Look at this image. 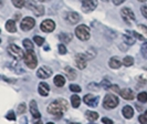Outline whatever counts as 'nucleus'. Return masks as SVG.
Returning a JSON list of instances; mask_svg holds the SVG:
<instances>
[{
	"mask_svg": "<svg viewBox=\"0 0 147 124\" xmlns=\"http://www.w3.org/2000/svg\"><path fill=\"white\" fill-rule=\"evenodd\" d=\"M66 110H67V102L64 99H58L49 104L47 111H48V113L60 119L66 112Z\"/></svg>",
	"mask_w": 147,
	"mask_h": 124,
	"instance_id": "nucleus-1",
	"label": "nucleus"
},
{
	"mask_svg": "<svg viewBox=\"0 0 147 124\" xmlns=\"http://www.w3.org/2000/svg\"><path fill=\"white\" fill-rule=\"evenodd\" d=\"M23 60H24L26 66H28L29 69H34V68H37L38 60H37L36 54H34V52H33V50H28V51L26 52L24 56H23Z\"/></svg>",
	"mask_w": 147,
	"mask_h": 124,
	"instance_id": "nucleus-2",
	"label": "nucleus"
},
{
	"mask_svg": "<svg viewBox=\"0 0 147 124\" xmlns=\"http://www.w3.org/2000/svg\"><path fill=\"white\" fill-rule=\"evenodd\" d=\"M118 103H119V101H118L117 96L112 94V93H109V94L105 95V98H104L103 106L106 110H112V109H115L118 105Z\"/></svg>",
	"mask_w": 147,
	"mask_h": 124,
	"instance_id": "nucleus-3",
	"label": "nucleus"
},
{
	"mask_svg": "<svg viewBox=\"0 0 147 124\" xmlns=\"http://www.w3.org/2000/svg\"><path fill=\"white\" fill-rule=\"evenodd\" d=\"M27 7L29 10H31L34 15L37 17H41V16L44 15V7L41 5V3H37L36 1L33 0H29L27 2Z\"/></svg>",
	"mask_w": 147,
	"mask_h": 124,
	"instance_id": "nucleus-4",
	"label": "nucleus"
},
{
	"mask_svg": "<svg viewBox=\"0 0 147 124\" xmlns=\"http://www.w3.org/2000/svg\"><path fill=\"white\" fill-rule=\"evenodd\" d=\"M75 35L81 41H86L90 39V29L85 24H80L75 28Z\"/></svg>",
	"mask_w": 147,
	"mask_h": 124,
	"instance_id": "nucleus-5",
	"label": "nucleus"
},
{
	"mask_svg": "<svg viewBox=\"0 0 147 124\" xmlns=\"http://www.w3.org/2000/svg\"><path fill=\"white\" fill-rule=\"evenodd\" d=\"M7 51L12 58L17 59V60H20V59H22L23 56H24V53H23L21 48H19V47L16 45V44H10V45L8 47Z\"/></svg>",
	"mask_w": 147,
	"mask_h": 124,
	"instance_id": "nucleus-6",
	"label": "nucleus"
},
{
	"mask_svg": "<svg viewBox=\"0 0 147 124\" xmlns=\"http://www.w3.org/2000/svg\"><path fill=\"white\" fill-rule=\"evenodd\" d=\"M36 26V20L33 19V18H31V17H26V18H23V20L21 21V24H20V27H21V29L23 31H29L31 30L33 27Z\"/></svg>",
	"mask_w": 147,
	"mask_h": 124,
	"instance_id": "nucleus-7",
	"label": "nucleus"
},
{
	"mask_svg": "<svg viewBox=\"0 0 147 124\" xmlns=\"http://www.w3.org/2000/svg\"><path fill=\"white\" fill-rule=\"evenodd\" d=\"M97 6L96 0H82V9L84 12L93 11Z\"/></svg>",
	"mask_w": 147,
	"mask_h": 124,
	"instance_id": "nucleus-8",
	"label": "nucleus"
},
{
	"mask_svg": "<svg viewBox=\"0 0 147 124\" xmlns=\"http://www.w3.org/2000/svg\"><path fill=\"white\" fill-rule=\"evenodd\" d=\"M121 15L123 17V19L125 20L127 23H131V22L135 21V15L129 8H123L121 10Z\"/></svg>",
	"mask_w": 147,
	"mask_h": 124,
	"instance_id": "nucleus-9",
	"label": "nucleus"
},
{
	"mask_svg": "<svg viewBox=\"0 0 147 124\" xmlns=\"http://www.w3.org/2000/svg\"><path fill=\"white\" fill-rule=\"evenodd\" d=\"M40 29L42 30L43 32H47V33L52 32L53 30L55 29V23H54L53 20L47 19V20H44V21L40 24Z\"/></svg>",
	"mask_w": 147,
	"mask_h": 124,
	"instance_id": "nucleus-10",
	"label": "nucleus"
},
{
	"mask_svg": "<svg viewBox=\"0 0 147 124\" xmlns=\"http://www.w3.org/2000/svg\"><path fill=\"white\" fill-rule=\"evenodd\" d=\"M52 75V70L48 66H41L39 68L37 71V77L39 79H48Z\"/></svg>",
	"mask_w": 147,
	"mask_h": 124,
	"instance_id": "nucleus-11",
	"label": "nucleus"
},
{
	"mask_svg": "<svg viewBox=\"0 0 147 124\" xmlns=\"http://www.w3.org/2000/svg\"><path fill=\"white\" fill-rule=\"evenodd\" d=\"M83 101H84V103H85L86 105H88V106L95 108L96 105H97V103H98V96H94L93 94H86V95H84Z\"/></svg>",
	"mask_w": 147,
	"mask_h": 124,
	"instance_id": "nucleus-12",
	"label": "nucleus"
},
{
	"mask_svg": "<svg viewBox=\"0 0 147 124\" xmlns=\"http://www.w3.org/2000/svg\"><path fill=\"white\" fill-rule=\"evenodd\" d=\"M86 56L83 53H79L75 58V62H76V66L79 69H84L86 66Z\"/></svg>",
	"mask_w": 147,
	"mask_h": 124,
	"instance_id": "nucleus-13",
	"label": "nucleus"
},
{
	"mask_svg": "<svg viewBox=\"0 0 147 124\" xmlns=\"http://www.w3.org/2000/svg\"><path fill=\"white\" fill-rule=\"evenodd\" d=\"M65 19H66V21H69L70 23L75 24V23H78V22L81 20V17H80L79 14H76V12H74V11H71V12H67Z\"/></svg>",
	"mask_w": 147,
	"mask_h": 124,
	"instance_id": "nucleus-14",
	"label": "nucleus"
},
{
	"mask_svg": "<svg viewBox=\"0 0 147 124\" xmlns=\"http://www.w3.org/2000/svg\"><path fill=\"white\" fill-rule=\"evenodd\" d=\"M38 91H39V94L40 95L47 96V95H49V92H50V87L45 82H41V83H39Z\"/></svg>",
	"mask_w": 147,
	"mask_h": 124,
	"instance_id": "nucleus-15",
	"label": "nucleus"
},
{
	"mask_svg": "<svg viewBox=\"0 0 147 124\" xmlns=\"http://www.w3.org/2000/svg\"><path fill=\"white\" fill-rule=\"evenodd\" d=\"M30 112H31L32 117H36V119H40V117H41V114H40V112H39V110H38L37 102H36L34 100H32V101L30 102Z\"/></svg>",
	"mask_w": 147,
	"mask_h": 124,
	"instance_id": "nucleus-16",
	"label": "nucleus"
},
{
	"mask_svg": "<svg viewBox=\"0 0 147 124\" xmlns=\"http://www.w3.org/2000/svg\"><path fill=\"white\" fill-rule=\"evenodd\" d=\"M119 94L124 99V100H133L134 99V92H133L131 89H123L119 91Z\"/></svg>",
	"mask_w": 147,
	"mask_h": 124,
	"instance_id": "nucleus-17",
	"label": "nucleus"
},
{
	"mask_svg": "<svg viewBox=\"0 0 147 124\" xmlns=\"http://www.w3.org/2000/svg\"><path fill=\"white\" fill-rule=\"evenodd\" d=\"M122 113H123V117L128 120V119H132L133 115H134V110H133L132 106L125 105L122 110Z\"/></svg>",
	"mask_w": 147,
	"mask_h": 124,
	"instance_id": "nucleus-18",
	"label": "nucleus"
},
{
	"mask_svg": "<svg viewBox=\"0 0 147 124\" xmlns=\"http://www.w3.org/2000/svg\"><path fill=\"white\" fill-rule=\"evenodd\" d=\"M54 84H55V87H58V88H62L64 84H65V78L63 77V75H61V74H58V75H55L54 77Z\"/></svg>",
	"mask_w": 147,
	"mask_h": 124,
	"instance_id": "nucleus-19",
	"label": "nucleus"
},
{
	"mask_svg": "<svg viewBox=\"0 0 147 124\" xmlns=\"http://www.w3.org/2000/svg\"><path fill=\"white\" fill-rule=\"evenodd\" d=\"M65 73L66 75H67V79L69 80H75L76 79V72H75V70H74L73 68H71V66H66L65 68Z\"/></svg>",
	"mask_w": 147,
	"mask_h": 124,
	"instance_id": "nucleus-20",
	"label": "nucleus"
},
{
	"mask_svg": "<svg viewBox=\"0 0 147 124\" xmlns=\"http://www.w3.org/2000/svg\"><path fill=\"white\" fill-rule=\"evenodd\" d=\"M109 66H110V68H112V69H119L121 66H122V62H121V60H118L117 58H112V59H110V61H109Z\"/></svg>",
	"mask_w": 147,
	"mask_h": 124,
	"instance_id": "nucleus-21",
	"label": "nucleus"
},
{
	"mask_svg": "<svg viewBox=\"0 0 147 124\" xmlns=\"http://www.w3.org/2000/svg\"><path fill=\"white\" fill-rule=\"evenodd\" d=\"M6 29H7L8 32H11L13 33L17 31V28H16V22L13 20H8L6 22Z\"/></svg>",
	"mask_w": 147,
	"mask_h": 124,
	"instance_id": "nucleus-22",
	"label": "nucleus"
},
{
	"mask_svg": "<svg viewBox=\"0 0 147 124\" xmlns=\"http://www.w3.org/2000/svg\"><path fill=\"white\" fill-rule=\"evenodd\" d=\"M71 103H72V106L73 108H79L80 106V104H81V98L79 96V95L74 94L71 96Z\"/></svg>",
	"mask_w": 147,
	"mask_h": 124,
	"instance_id": "nucleus-23",
	"label": "nucleus"
},
{
	"mask_svg": "<svg viewBox=\"0 0 147 124\" xmlns=\"http://www.w3.org/2000/svg\"><path fill=\"white\" fill-rule=\"evenodd\" d=\"M85 117H88V120H90V121H96L98 119V113L94 112V111H86Z\"/></svg>",
	"mask_w": 147,
	"mask_h": 124,
	"instance_id": "nucleus-24",
	"label": "nucleus"
},
{
	"mask_svg": "<svg viewBox=\"0 0 147 124\" xmlns=\"http://www.w3.org/2000/svg\"><path fill=\"white\" fill-rule=\"evenodd\" d=\"M59 39L63 43H69L72 40V35L71 33H61L59 36Z\"/></svg>",
	"mask_w": 147,
	"mask_h": 124,
	"instance_id": "nucleus-25",
	"label": "nucleus"
},
{
	"mask_svg": "<svg viewBox=\"0 0 147 124\" xmlns=\"http://www.w3.org/2000/svg\"><path fill=\"white\" fill-rule=\"evenodd\" d=\"M133 63H134V59H133V57H129V56L125 57L122 61V64H124L125 66H133Z\"/></svg>",
	"mask_w": 147,
	"mask_h": 124,
	"instance_id": "nucleus-26",
	"label": "nucleus"
},
{
	"mask_svg": "<svg viewBox=\"0 0 147 124\" xmlns=\"http://www.w3.org/2000/svg\"><path fill=\"white\" fill-rule=\"evenodd\" d=\"M123 40H124V42H125L127 45H133V44L135 43V39H134L133 37L127 36V35H124V36H123Z\"/></svg>",
	"mask_w": 147,
	"mask_h": 124,
	"instance_id": "nucleus-27",
	"label": "nucleus"
},
{
	"mask_svg": "<svg viewBox=\"0 0 147 124\" xmlns=\"http://www.w3.org/2000/svg\"><path fill=\"white\" fill-rule=\"evenodd\" d=\"M23 47L27 49V51L28 50H33V44H32L31 40H29V39H24L23 40Z\"/></svg>",
	"mask_w": 147,
	"mask_h": 124,
	"instance_id": "nucleus-28",
	"label": "nucleus"
},
{
	"mask_svg": "<svg viewBox=\"0 0 147 124\" xmlns=\"http://www.w3.org/2000/svg\"><path fill=\"white\" fill-rule=\"evenodd\" d=\"M137 99H138V101L142 103H146L147 102V93L146 92H140L138 96H137Z\"/></svg>",
	"mask_w": 147,
	"mask_h": 124,
	"instance_id": "nucleus-29",
	"label": "nucleus"
},
{
	"mask_svg": "<svg viewBox=\"0 0 147 124\" xmlns=\"http://www.w3.org/2000/svg\"><path fill=\"white\" fill-rule=\"evenodd\" d=\"M11 1H12L13 6L17 8H22L26 3V0H11Z\"/></svg>",
	"mask_w": 147,
	"mask_h": 124,
	"instance_id": "nucleus-30",
	"label": "nucleus"
},
{
	"mask_svg": "<svg viewBox=\"0 0 147 124\" xmlns=\"http://www.w3.org/2000/svg\"><path fill=\"white\" fill-rule=\"evenodd\" d=\"M140 52H142L143 58L147 59V42L142 44V47H140Z\"/></svg>",
	"mask_w": 147,
	"mask_h": 124,
	"instance_id": "nucleus-31",
	"label": "nucleus"
},
{
	"mask_svg": "<svg viewBox=\"0 0 147 124\" xmlns=\"http://www.w3.org/2000/svg\"><path fill=\"white\" fill-rule=\"evenodd\" d=\"M138 121L140 122V124H147V111H145L143 114H140Z\"/></svg>",
	"mask_w": 147,
	"mask_h": 124,
	"instance_id": "nucleus-32",
	"label": "nucleus"
},
{
	"mask_svg": "<svg viewBox=\"0 0 147 124\" xmlns=\"http://www.w3.org/2000/svg\"><path fill=\"white\" fill-rule=\"evenodd\" d=\"M33 40H34V42H36L38 45H40V47L44 43V39L42 38V37H40V36H34Z\"/></svg>",
	"mask_w": 147,
	"mask_h": 124,
	"instance_id": "nucleus-33",
	"label": "nucleus"
},
{
	"mask_svg": "<svg viewBox=\"0 0 147 124\" xmlns=\"http://www.w3.org/2000/svg\"><path fill=\"white\" fill-rule=\"evenodd\" d=\"M69 88H70V90H71L72 92H75V93H79V92L82 91L81 87H80V85H76V84H71Z\"/></svg>",
	"mask_w": 147,
	"mask_h": 124,
	"instance_id": "nucleus-34",
	"label": "nucleus"
},
{
	"mask_svg": "<svg viewBox=\"0 0 147 124\" xmlns=\"http://www.w3.org/2000/svg\"><path fill=\"white\" fill-rule=\"evenodd\" d=\"M58 50H59V53L60 54H65L66 53V47L64 45V43H61L59 44V47H58Z\"/></svg>",
	"mask_w": 147,
	"mask_h": 124,
	"instance_id": "nucleus-35",
	"label": "nucleus"
},
{
	"mask_svg": "<svg viewBox=\"0 0 147 124\" xmlns=\"http://www.w3.org/2000/svg\"><path fill=\"white\" fill-rule=\"evenodd\" d=\"M26 104L24 103H21V104H19V106H18V113L19 114H22V113H24L26 112Z\"/></svg>",
	"mask_w": 147,
	"mask_h": 124,
	"instance_id": "nucleus-36",
	"label": "nucleus"
},
{
	"mask_svg": "<svg viewBox=\"0 0 147 124\" xmlns=\"http://www.w3.org/2000/svg\"><path fill=\"white\" fill-rule=\"evenodd\" d=\"M101 85H102L104 89H110L112 84H111L110 81L107 80V79H104V80L102 81V83H101Z\"/></svg>",
	"mask_w": 147,
	"mask_h": 124,
	"instance_id": "nucleus-37",
	"label": "nucleus"
},
{
	"mask_svg": "<svg viewBox=\"0 0 147 124\" xmlns=\"http://www.w3.org/2000/svg\"><path fill=\"white\" fill-rule=\"evenodd\" d=\"M8 120H11V121H15L16 120V115H15V112L13 111H10V112H8V114L6 115Z\"/></svg>",
	"mask_w": 147,
	"mask_h": 124,
	"instance_id": "nucleus-38",
	"label": "nucleus"
},
{
	"mask_svg": "<svg viewBox=\"0 0 147 124\" xmlns=\"http://www.w3.org/2000/svg\"><path fill=\"white\" fill-rule=\"evenodd\" d=\"M138 29H140L145 36H147V27L145 24H138Z\"/></svg>",
	"mask_w": 147,
	"mask_h": 124,
	"instance_id": "nucleus-39",
	"label": "nucleus"
},
{
	"mask_svg": "<svg viewBox=\"0 0 147 124\" xmlns=\"http://www.w3.org/2000/svg\"><path fill=\"white\" fill-rule=\"evenodd\" d=\"M140 11H142V15L147 19V6H143L140 8Z\"/></svg>",
	"mask_w": 147,
	"mask_h": 124,
	"instance_id": "nucleus-40",
	"label": "nucleus"
},
{
	"mask_svg": "<svg viewBox=\"0 0 147 124\" xmlns=\"http://www.w3.org/2000/svg\"><path fill=\"white\" fill-rule=\"evenodd\" d=\"M102 123H104V124H113L114 122H113L111 119H109V117H103V119H102Z\"/></svg>",
	"mask_w": 147,
	"mask_h": 124,
	"instance_id": "nucleus-41",
	"label": "nucleus"
},
{
	"mask_svg": "<svg viewBox=\"0 0 147 124\" xmlns=\"http://www.w3.org/2000/svg\"><path fill=\"white\" fill-rule=\"evenodd\" d=\"M132 33H133V36H135L136 38H137V39H140V40H143V41L145 40V38H144V37L142 36V35H140V33H137L136 31H133Z\"/></svg>",
	"mask_w": 147,
	"mask_h": 124,
	"instance_id": "nucleus-42",
	"label": "nucleus"
},
{
	"mask_svg": "<svg viewBox=\"0 0 147 124\" xmlns=\"http://www.w3.org/2000/svg\"><path fill=\"white\" fill-rule=\"evenodd\" d=\"M111 89H112L115 93H119V88H118L117 85H111Z\"/></svg>",
	"mask_w": 147,
	"mask_h": 124,
	"instance_id": "nucleus-43",
	"label": "nucleus"
},
{
	"mask_svg": "<svg viewBox=\"0 0 147 124\" xmlns=\"http://www.w3.org/2000/svg\"><path fill=\"white\" fill-rule=\"evenodd\" d=\"M39 1H40V3H41V2H48V1H50V0H39Z\"/></svg>",
	"mask_w": 147,
	"mask_h": 124,
	"instance_id": "nucleus-44",
	"label": "nucleus"
},
{
	"mask_svg": "<svg viewBox=\"0 0 147 124\" xmlns=\"http://www.w3.org/2000/svg\"><path fill=\"white\" fill-rule=\"evenodd\" d=\"M23 121H24V124H27V119L26 117H23Z\"/></svg>",
	"mask_w": 147,
	"mask_h": 124,
	"instance_id": "nucleus-45",
	"label": "nucleus"
},
{
	"mask_svg": "<svg viewBox=\"0 0 147 124\" xmlns=\"http://www.w3.org/2000/svg\"><path fill=\"white\" fill-rule=\"evenodd\" d=\"M36 124H42V122H41V121H38V122Z\"/></svg>",
	"mask_w": 147,
	"mask_h": 124,
	"instance_id": "nucleus-46",
	"label": "nucleus"
},
{
	"mask_svg": "<svg viewBox=\"0 0 147 124\" xmlns=\"http://www.w3.org/2000/svg\"><path fill=\"white\" fill-rule=\"evenodd\" d=\"M138 1H140V2H144V1H146V0H138Z\"/></svg>",
	"mask_w": 147,
	"mask_h": 124,
	"instance_id": "nucleus-47",
	"label": "nucleus"
},
{
	"mask_svg": "<svg viewBox=\"0 0 147 124\" xmlns=\"http://www.w3.org/2000/svg\"><path fill=\"white\" fill-rule=\"evenodd\" d=\"M47 124H54V123H52V122H48Z\"/></svg>",
	"mask_w": 147,
	"mask_h": 124,
	"instance_id": "nucleus-48",
	"label": "nucleus"
},
{
	"mask_svg": "<svg viewBox=\"0 0 147 124\" xmlns=\"http://www.w3.org/2000/svg\"><path fill=\"white\" fill-rule=\"evenodd\" d=\"M70 124H80V123H73V122H71Z\"/></svg>",
	"mask_w": 147,
	"mask_h": 124,
	"instance_id": "nucleus-49",
	"label": "nucleus"
},
{
	"mask_svg": "<svg viewBox=\"0 0 147 124\" xmlns=\"http://www.w3.org/2000/svg\"><path fill=\"white\" fill-rule=\"evenodd\" d=\"M0 42H1V39H0Z\"/></svg>",
	"mask_w": 147,
	"mask_h": 124,
	"instance_id": "nucleus-50",
	"label": "nucleus"
},
{
	"mask_svg": "<svg viewBox=\"0 0 147 124\" xmlns=\"http://www.w3.org/2000/svg\"><path fill=\"white\" fill-rule=\"evenodd\" d=\"M0 32H1V31H0Z\"/></svg>",
	"mask_w": 147,
	"mask_h": 124,
	"instance_id": "nucleus-51",
	"label": "nucleus"
}]
</instances>
